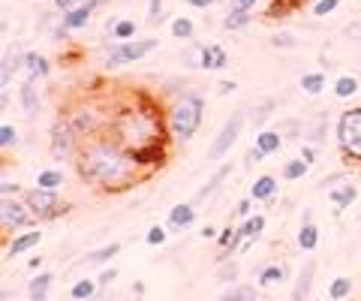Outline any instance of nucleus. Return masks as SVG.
<instances>
[{"label": "nucleus", "instance_id": "nucleus-40", "mask_svg": "<svg viewBox=\"0 0 361 301\" xmlns=\"http://www.w3.org/2000/svg\"><path fill=\"white\" fill-rule=\"evenodd\" d=\"M295 34H289V30H277L274 36H271V46L274 48H295Z\"/></svg>", "mask_w": 361, "mask_h": 301}, {"label": "nucleus", "instance_id": "nucleus-56", "mask_svg": "<svg viewBox=\"0 0 361 301\" xmlns=\"http://www.w3.org/2000/svg\"><path fill=\"white\" fill-rule=\"evenodd\" d=\"M235 90V82H220V94H232Z\"/></svg>", "mask_w": 361, "mask_h": 301}, {"label": "nucleus", "instance_id": "nucleus-11", "mask_svg": "<svg viewBox=\"0 0 361 301\" xmlns=\"http://www.w3.org/2000/svg\"><path fill=\"white\" fill-rule=\"evenodd\" d=\"M99 4V0H85V4H78L76 9H69V13H64V18H60V27H57V36H66L73 34V30H85L90 15H94V6Z\"/></svg>", "mask_w": 361, "mask_h": 301}, {"label": "nucleus", "instance_id": "nucleus-24", "mask_svg": "<svg viewBox=\"0 0 361 301\" xmlns=\"http://www.w3.org/2000/svg\"><path fill=\"white\" fill-rule=\"evenodd\" d=\"M97 289H99L97 280L82 277V280H76V284L69 286V298H73V301H90V298L97 295Z\"/></svg>", "mask_w": 361, "mask_h": 301}, {"label": "nucleus", "instance_id": "nucleus-46", "mask_svg": "<svg viewBox=\"0 0 361 301\" xmlns=\"http://www.w3.org/2000/svg\"><path fill=\"white\" fill-rule=\"evenodd\" d=\"M115 280H118V268H106L103 274L97 277V284H99V289H108V286L115 284Z\"/></svg>", "mask_w": 361, "mask_h": 301}, {"label": "nucleus", "instance_id": "nucleus-47", "mask_svg": "<svg viewBox=\"0 0 361 301\" xmlns=\"http://www.w3.org/2000/svg\"><path fill=\"white\" fill-rule=\"evenodd\" d=\"M226 64H229V55L214 43V69H226Z\"/></svg>", "mask_w": 361, "mask_h": 301}, {"label": "nucleus", "instance_id": "nucleus-54", "mask_svg": "<svg viewBox=\"0 0 361 301\" xmlns=\"http://www.w3.org/2000/svg\"><path fill=\"white\" fill-rule=\"evenodd\" d=\"M187 4L193 6V9H208L211 4H214V0H187Z\"/></svg>", "mask_w": 361, "mask_h": 301}, {"label": "nucleus", "instance_id": "nucleus-26", "mask_svg": "<svg viewBox=\"0 0 361 301\" xmlns=\"http://www.w3.org/2000/svg\"><path fill=\"white\" fill-rule=\"evenodd\" d=\"M283 280H286V268L283 265H262L259 268V286L271 289V286L283 284Z\"/></svg>", "mask_w": 361, "mask_h": 301}, {"label": "nucleus", "instance_id": "nucleus-48", "mask_svg": "<svg viewBox=\"0 0 361 301\" xmlns=\"http://www.w3.org/2000/svg\"><path fill=\"white\" fill-rule=\"evenodd\" d=\"M262 160H265V150H262V148H256V145H253V148L247 150V163H253V166H256V163H262Z\"/></svg>", "mask_w": 361, "mask_h": 301}, {"label": "nucleus", "instance_id": "nucleus-18", "mask_svg": "<svg viewBox=\"0 0 361 301\" xmlns=\"http://www.w3.org/2000/svg\"><path fill=\"white\" fill-rule=\"evenodd\" d=\"M229 172H232V163H223V166H220V169H217V172H214V175H211L208 181H205V187H202V190H199V193H196V199H193V205H196V202H205V199H211V196H214V193H217V187H220V184H223V181H226V178H229Z\"/></svg>", "mask_w": 361, "mask_h": 301}, {"label": "nucleus", "instance_id": "nucleus-19", "mask_svg": "<svg viewBox=\"0 0 361 301\" xmlns=\"http://www.w3.org/2000/svg\"><path fill=\"white\" fill-rule=\"evenodd\" d=\"M22 103H24V115L27 118H36L43 103H39V94H36V78L27 76V82L22 85Z\"/></svg>", "mask_w": 361, "mask_h": 301}, {"label": "nucleus", "instance_id": "nucleus-29", "mask_svg": "<svg viewBox=\"0 0 361 301\" xmlns=\"http://www.w3.org/2000/svg\"><path fill=\"white\" fill-rule=\"evenodd\" d=\"M250 22H253V13H250V9H229L226 18H223V27L226 30H244Z\"/></svg>", "mask_w": 361, "mask_h": 301}, {"label": "nucleus", "instance_id": "nucleus-42", "mask_svg": "<svg viewBox=\"0 0 361 301\" xmlns=\"http://www.w3.org/2000/svg\"><path fill=\"white\" fill-rule=\"evenodd\" d=\"M163 22V0H150L148 4V24H160Z\"/></svg>", "mask_w": 361, "mask_h": 301}, {"label": "nucleus", "instance_id": "nucleus-12", "mask_svg": "<svg viewBox=\"0 0 361 301\" xmlns=\"http://www.w3.org/2000/svg\"><path fill=\"white\" fill-rule=\"evenodd\" d=\"M169 150H166V142H157V145H148V148H139L133 150V160L139 169H160L166 163Z\"/></svg>", "mask_w": 361, "mask_h": 301}, {"label": "nucleus", "instance_id": "nucleus-13", "mask_svg": "<svg viewBox=\"0 0 361 301\" xmlns=\"http://www.w3.org/2000/svg\"><path fill=\"white\" fill-rule=\"evenodd\" d=\"M196 223V205L193 202H180L175 205L172 211H169V229H187V226H193Z\"/></svg>", "mask_w": 361, "mask_h": 301}, {"label": "nucleus", "instance_id": "nucleus-50", "mask_svg": "<svg viewBox=\"0 0 361 301\" xmlns=\"http://www.w3.org/2000/svg\"><path fill=\"white\" fill-rule=\"evenodd\" d=\"M0 193H3V199L15 196L18 193V184H13V181H3V184H0Z\"/></svg>", "mask_w": 361, "mask_h": 301}, {"label": "nucleus", "instance_id": "nucleus-8", "mask_svg": "<svg viewBox=\"0 0 361 301\" xmlns=\"http://www.w3.org/2000/svg\"><path fill=\"white\" fill-rule=\"evenodd\" d=\"M34 211L27 208L24 199H15L9 196L3 199V205H0V223H3V232H18V229H27L34 223Z\"/></svg>", "mask_w": 361, "mask_h": 301}, {"label": "nucleus", "instance_id": "nucleus-15", "mask_svg": "<svg viewBox=\"0 0 361 301\" xmlns=\"http://www.w3.org/2000/svg\"><path fill=\"white\" fill-rule=\"evenodd\" d=\"M250 199H256V202H274L277 199V178L259 175L253 181V187H250Z\"/></svg>", "mask_w": 361, "mask_h": 301}, {"label": "nucleus", "instance_id": "nucleus-4", "mask_svg": "<svg viewBox=\"0 0 361 301\" xmlns=\"http://www.w3.org/2000/svg\"><path fill=\"white\" fill-rule=\"evenodd\" d=\"M64 120L73 127L78 142H87V139H94V136H103V130H108V124H112V115H106L103 108L97 103H90V99H82V103H76L69 108Z\"/></svg>", "mask_w": 361, "mask_h": 301}, {"label": "nucleus", "instance_id": "nucleus-32", "mask_svg": "<svg viewBox=\"0 0 361 301\" xmlns=\"http://www.w3.org/2000/svg\"><path fill=\"white\" fill-rule=\"evenodd\" d=\"M301 90H307L310 97L323 94V90H325V73H307V76H301Z\"/></svg>", "mask_w": 361, "mask_h": 301}, {"label": "nucleus", "instance_id": "nucleus-53", "mask_svg": "<svg viewBox=\"0 0 361 301\" xmlns=\"http://www.w3.org/2000/svg\"><path fill=\"white\" fill-rule=\"evenodd\" d=\"M301 157H304V160H307V163H313V160H316V150H313V148H310V145H307V148H301Z\"/></svg>", "mask_w": 361, "mask_h": 301}, {"label": "nucleus", "instance_id": "nucleus-7", "mask_svg": "<svg viewBox=\"0 0 361 301\" xmlns=\"http://www.w3.org/2000/svg\"><path fill=\"white\" fill-rule=\"evenodd\" d=\"M241 130H244V112L229 115V120H226L223 127H220L217 139H214V142H211V148H208V160H211V163L223 160L229 150H232V145L238 142V136H241Z\"/></svg>", "mask_w": 361, "mask_h": 301}, {"label": "nucleus", "instance_id": "nucleus-23", "mask_svg": "<svg viewBox=\"0 0 361 301\" xmlns=\"http://www.w3.org/2000/svg\"><path fill=\"white\" fill-rule=\"evenodd\" d=\"M295 241H298V247L304 250V253H310V250H316V247H319V229L313 226V220H310V223H301Z\"/></svg>", "mask_w": 361, "mask_h": 301}, {"label": "nucleus", "instance_id": "nucleus-51", "mask_svg": "<svg viewBox=\"0 0 361 301\" xmlns=\"http://www.w3.org/2000/svg\"><path fill=\"white\" fill-rule=\"evenodd\" d=\"M235 214H238V217H244V220L250 217V199H241L238 208H235Z\"/></svg>", "mask_w": 361, "mask_h": 301}, {"label": "nucleus", "instance_id": "nucleus-57", "mask_svg": "<svg viewBox=\"0 0 361 301\" xmlns=\"http://www.w3.org/2000/svg\"><path fill=\"white\" fill-rule=\"evenodd\" d=\"M39 265H43V256H34V259H27V268H30V271H36Z\"/></svg>", "mask_w": 361, "mask_h": 301}, {"label": "nucleus", "instance_id": "nucleus-52", "mask_svg": "<svg viewBox=\"0 0 361 301\" xmlns=\"http://www.w3.org/2000/svg\"><path fill=\"white\" fill-rule=\"evenodd\" d=\"M256 4L259 0H232V9H250V13H253Z\"/></svg>", "mask_w": 361, "mask_h": 301}, {"label": "nucleus", "instance_id": "nucleus-25", "mask_svg": "<svg viewBox=\"0 0 361 301\" xmlns=\"http://www.w3.org/2000/svg\"><path fill=\"white\" fill-rule=\"evenodd\" d=\"M280 145H283V136H280L277 130H259L256 148H262V150H265V157H268V154H277Z\"/></svg>", "mask_w": 361, "mask_h": 301}, {"label": "nucleus", "instance_id": "nucleus-22", "mask_svg": "<svg viewBox=\"0 0 361 301\" xmlns=\"http://www.w3.org/2000/svg\"><path fill=\"white\" fill-rule=\"evenodd\" d=\"M217 301H259V289L250 284H238V286H229Z\"/></svg>", "mask_w": 361, "mask_h": 301}, {"label": "nucleus", "instance_id": "nucleus-37", "mask_svg": "<svg viewBox=\"0 0 361 301\" xmlns=\"http://www.w3.org/2000/svg\"><path fill=\"white\" fill-rule=\"evenodd\" d=\"M193 34H196V27H193V22L190 18H175L172 22V36H178V39H193Z\"/></svg>", "mask_w": 361, "mask_h": 301}, {"label": "nucleus", "instance_id": "nucleus-6", "mask_svg": "<svg viewBox=\"0 0 361 301\" xmlns=\"http://www.w3.org/2000/svg\"><path fill=\"white\" fill-rule=\"evenodd\" d=\"M157 48V39L148 36V39H139V43H115L108 48V57H106V66L115 69V66H124V64H133V60H142L145 55H150Z\"/></svg>", "mask_w": 361, "mask_h": 301}, {"label": "nucleus", "instance_id": "nucleus-17", "mask_svg": "<svg viewBox=\"0 0 361 301\" xmlns=\"http://www.w3.org/2000/svg\"><path fill=\"white\" fill-rule=\"evenodd\" d=\"M52 284H55V274H48V271H39V274L27 284V298H30V301H48Z\"/></svg>", "mask_w": 361, "mask_h": 301}, {"label": "nucleus", "instance_id": "nucleus-2", "mask_svg": "<svg viewBox=\"0 0 361 301\" xmlns=\"http://www.w3.org/2000/svg\"><path fill=\"white\" fill-rule=\"evenodd\" d=\"M120 148H127L129 154L139 148L157 145V142H169V124H166V112L160 108V103L148 94H133L127 106H120L112 124L106 130Z\"/></svg>", "mask_w": 361, "mask_h": 301}, {"label": "nucleus", "instance_id": "nucleus-49", "mask_svg": "<svg viewBox=\"0 0 361 301\" xmlns=\"http://www.w3.org/2000/svg\"><path fill=\"white\" fill-rule=\"evenodd\" d=\"M232 238H235V229H223V232H220V235H217V244H220V247H223V250H226L229 244H232Z\"/></svg>", "mask_w": 361, "mask_h": 301}, {"label": "nucleus", "instance_id": "nucleus-39", "mask_svg": "<svg viewBox=\"0 0 361 301\" xmlns=\"http://www.w3.org/2000/svg\"><path fill=\"white\" fill-rule=\"evenodd\" d=\"M271 112H274V99H265V103L253 112V130H262V124L271 118Z\"/></svg>", "mask_w": 361, "mask_h": 301}, {"label": "nucleus", "instance_id": "nucleus-34", "mask_svg": "<svg viewBox=\"0 0 361 301\" xmlns=\"http://www.w3.org/2000/svg\"><path fill=\"white\" fill-rule=\"evenodd\" d=\"M349 293H353V284H349V277H334L328 286V298L331 301H344L349 298Z\"/></svg>", "mask_w": 361, "mask_h": 301}, {"label": "nucleus", "instance_id": "nucleus-10", "mask_svg": "<svg viewBox=\"0 0 361 301\" xmlns=\"http://www.w3.org/2000/svg\"><path fill=\"white\" fill-rule=\"evenodd\" d=\"M78 136L73 133V127L66 120H57L52 127V157L55 160H66V157H76L78 154Z\"/></svg>", "mask_w": 361, "mask_h": 301}, {"label": "nucleus", "instance_id": "nucleus-5", "mask_svg": "<svg viewBox=\"0 0 361 301\" xmlns=\"http://www.w3.org/2000/svg\"><path fill=\"white\" fill-rule=\"evenodd\" d=\"M337 148L353 163H361V106L337 118Z\"/></svg>", "mask_w": 361, "mask_h": 301}, {"label": "nucleus", "instance_id": "nucleus-1", "mask_svg": "<svg viewBox=\"0 0 361 301\" xmlns=\"http://www.w3.org/2000/svg\"><path fill=\"white\" fill-rule=\"evenodd\" d=\"M76 172L82 181L106 193H120L139 181V166L127 148H120L112 136H94L78 145Z\"/></svg>", "mask_w": 361, "mask_h": 301}, {"label": "nucleus", "instance_id": "nucleus-30", "mask_svg": "<svg viewBox=\"0 0 361 301\" xmlns=\"http://www.w3.org/2000/svg\"><path fill=\"white\" fill-rule=\"evenodd\" d=\"M36 187H43V190H57L64 187V172L60 169H43V172L36 175Z\"/></svg>", "mask_w": 361, "mask_h": 301}, {"label": "nucleus", "instance_id": "nucleus-41", "mask_svg": "<svg viewBox=\"0 0 361 301\" xmlns=\"http://www.w3.org/2000/svg\"><path fill=\"white\" fill-rule=\"evenodd\" d=\"M15 142H18V133H15V127H9V124H3V127H0V148H3V150H9V148H15Z\"/></svg>", "mask_w": 361, "mask_h": 301}, {"label": "nucleus", "instance_id": "nucleus-36", "mask_svg": "<svg viewBox=\"0 0 361 301\" xmlns=\"http://www.w3.org/2000/svg\"><path fill=\"white\" fill-rule=\"evenodd\" d=\"M307 169H310V163H307L304 157L289 160V163L283 166V178H286V181H298V178H304V175H307Z\"/></svg>", "mask_w": 361, "mask_h": 301}, {"label": "nucleus", "instance_id": "nucleus-58", "mask_svg": "<svg viewBox=\"0 0 361 301\" xmlns=\"http://www.w3.org/2000/svg\"><path fill=\"white\" fill-rule=\"evenodd\" d=\"M69 4H73V6H78V4H82V0H69Z\"/></svg>", "mask_w": 361, "mask_h": 301}, {"label": "nucleus", "instance_id": "nucleus-35", "mask_svg": "<svg viewBox=\"0 0 361 301\" xmlns=\"http://www.w3.org/2000/svg\"><path fill=\"white\" fill-rule=\"evenodd\" d=\"M24 64V55H15V57H3V69H0V85L9 88V82H13L15 69Z\"/></svg>", "mask_w": 361, "mask_h": 301}, {"label": "nucleus", "instance_id": "nucleus-38", "mask_svg": "<svg viewBox=\"0 0 361 301\" xmlns=\"http://www.w3.org/2000/svg\"><path fill=\"white\" fill-rule=\"evenodd\" d=\"M217 277L223 280V284H235V280H238V265H235V262H229V259H220Z\"/></svg>", "mask_w": 361, "mask_h": 301}, {"label": "nucleus", "instance_id": "nucleus-33", "mask_svg": "<svg viewBox=\"0 0 361 301\" xmlns=\"http://www.w3.org/2000/svg\"><path fill=\"white\" fill-rule=\"evenodd\" d=\"M353 94H358V78H353V76H340L337 82H334V97H337V99H349Z\"/></svg>", "mask_w": 361, "mask_h": 301}, {"label": "nucleus", "instance_id": "nucleus-43", "mask_svg": "<svg viewBox=\"0 0 361 301\" xmlns=\"http://www.w3.org/2000/svg\"><path fill=\"white\" fill-rule=\"evenodd\" d=\"M145 241H148L150 247L166 244V229H163V226H150V229H148V235H145Z\"/></svg>", "mask_w": 361, "mask_h": 301}, {"label": "nucleus", "instance_id": "nucleus-27", "mask_svg": "<svg viewBox=\"0 0 361 301\" xmlns=\"http://www.w3.org/2000/svg\"><path fill=\"white\" fill-rule=\"evenodd\" d=\"M262 229H265V217L262 214H253V217H247L244 223L238 226V235L244 238V241H256L259 235H262Z\"/></svg>", "mask_w": 361, "mask_h": 301}, {"label": "nucleus", "instance_id": "nucleus-16", "mask_svg": "<svg viewBox=\"0 0 361 301\" xmlns=\"http://www.w3.org/2000/svg\"><path fill=\"white\" fill-rule=\"evenodd\" d=\"M313 274H316V262L313 259H307L304 268H301V274H298V280H295V286H292V301H307L310 286H313Z\"/></svg>", "mask_w": 361, "mask_h": 301}, {"label": "nucleus", "instance_id": "nucleus-28", "mask_svg": "<svg viewBox=\"0 0 361 301\" xmlns=\"http://www.w3.org/2000/svg\"><path fill=\"white\" fill-rule=\"evenodd\" d=\"M328 199L337 205V211H344V208H349L358 199V187H353V184L337 187V190H331V193H328Z\"/></svg>", "mask_w": 361, "mask_h": 301}, {"label": "nucleus", "instance_id": "nucleus-9", "mask_svg": "<svg viewBox=\"0 0 361 301\" xmlns=\"http://www.w3.org/2000/svg\"><path fill=\"white\" fill-rule=\"evenodd\" d=\"M22 199L27 202V208L34 211L36 220H52V217H57V214H64V211H60V199H57L55 190L34 187V190H24Z\"/></svg>", "mask_w": 361, "mask_h": 301}, {"label": "nucleus", "instance_id": "nucleus-45", "mask_svg": "<svg viewBox=\"0 0 361 301\" xmlns=\"http://www.w3.org/2000/svg\"><path fill=\"white\" fill-rule=\"evenodd\" d=\"M199 69H214V43L202 46V57H199Z\"/></svg>", "mask_w": 361, "mask_h": 301}, {"label": "nucleus", "instance_id": "nucleus-55", "mask_svg": "<svg viewBox=\"0 0 361 301\" xmlns=\"http://www.w3.org/2000/svg\"><path fill=\"white\" fill-rule=\"evenodd\" d=\"M217 235H220V232H217V229H214V226H205V229H202V238H205V241H211V238H214V241H217Z\"/></svg>", "mask_w": 361, "mask_h": 301}, {"label": "nucleus", "instance_id": "nucleus-21", "mask_svg": "<svg viewBox=\"0 0 361 301\" xmlns=\"http://www.w3.org/2000/svg\"><path fill=\"white\" fill-rule=\"evenodd\" d=\"M118 253H120V244H118V241H112V244H103V247L85 253V265H106L108 259H115Z\"/></svg>", "mask_w": 361, "mask_h": 301}, {"label": "nucleus", "instance_id": "nucleus-44", "mask_svg": "<svg viewBox=\"0 0 361 301\" xmlns=\"http://www.w3.org/2000/svg\"><path fill=\"white\" fill-rule=\"evenodd\" d=\"M337 6H340V0H316V4H313V15L323 18V15H328V13H334Z\"/></svg>", "mask_w": 361, "mask_h": 301}, {"label": "nucleus", "instance_id": "nucleus-20", "mask_svg": "<svg viewBox=\"0 0 361 301\" xmlns=\"http://www.w3.org/2000/svg\"><path fill=\"white\" fill-rule=\"evenodd\" d=\"M24 66H27V76L30 78H45L48 73H52L48 57H43L39 52H24Z\"/></svg>", "mask_w": 361, "mask_h": 301}, {"label": "nucleus", "instance_id": "nucleus-3", "mask_svg": "<svg viewBox=\"0 0 361 301\" xmlns=\"http://www.w3.org/2000/svg\"><path fill=\"white\" fill-rule=\"evenodd\" d=\"M202 115H205V97L196 90L180 94L172 106L166 108V124H169V136L172 142H190L196 136V130L202 127Z\"/></svg>", "mask_w": 361, "mask_h": 301}, {"label": "nucleus", "instance_id": "nucleus-31", "mask_svg": "<svg viewBox=\"0 0 361 301\" xmlns=\"http://www.w3.org/2000/svg\"><path fill=\"white\" fill-rule=\"evenodd\" d=\"M136 22L133 18H118V22L112 24V36L118 39V43H127V39H133L136 36Z\"/></svg>", "mask_w": 361, "mask_h": 301}, {"label": "nucleus", "instance_id": "nucleus-14", "mask_svg": "<svg viewBox=\"0 0 361 301\" xmlns=\"http://www.w3.org/2000/svg\"><path fill=\"white\" fill-rule=\"evenodd\" d=\"M39 241H43V235H39V229H27L24 235H15L13 238V244L6 247V259H15V256H22L27 253V250H34Z\"/></svg>", "mask_w": 361, "mask_h": 301}]
</instances>
